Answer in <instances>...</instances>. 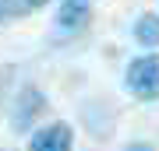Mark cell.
I'll list each match as a JSON object with an SVG mask.
<instances>
[{"label":"cell","instance_id":"cell-8","mask_svg":"<svg viewBox=\"0 0 159 151\" xmlns=\"http://www.w3.org/2000/svg\"><path fill=\"white\" fill-rule=\"evenodd\" d=\"M43 4H50V0H25V7H43Z\"/></svg>","mask_w":159,"mask_h":151},{"label":"cell","instance_id":"cell-4","mask_svg":"<svg viewBox=\"0 0 159 151\" xmlns=\"http://www.w3.org/2000/svg\"><path fill=\"white\" fill-rule=\"evenodd\" d=\"M92 18V0H64L60 4V14H57V25L64 32H78L85 28Z\"/></svg>","mask_w":159,"mask_h":151},{"label":"cell","instance_id":"cell-5","mask_svg":"<svg viewBox=\"0 0 159 151\" xmlns=\"http://www.w3.org/2000/svg\"><path fill=\"white\" fill-rule=\"evenodd\" d=\"M134 39L142 42L145 49H156V46H159V14H152V11L138 14V21H134Z\"/></svg>","mask_w":159,"mask_h":151},{"label":"cell","instance_id":"cell-3","mask_svg":"<svg viewBox=\"0 0 159 151\" xmlns=\"http://www.w3.org/2000/svg\"><path fill=\"white\" fill-rule=\"evenodd\" d=\"M43 109H46V95L39 88H25L21 95H18V102H14V127L18 130H29L32 120L39 116Z\"/></svg>","mask_w":159,"mask_h":151},{"label":"cell","instance_id":"cell-7","mask_svg":"<svg viewBox=\"0 0 159 151\" xmlns=\"http://www.w3.org/2000/svg\"><path fill=\"white\" fill-rule=\"evenodd\" d=\"M7 14H11V0H0V25L7 21Z\"/></svg>","mask_w":159,"mask_h":151},{"label":"cell","instance_id":"cell-2","mask_svg":"<svg viewBox=\"0 0 159 151\" xmlns=\"http://www.w3.org/2000/svg\"><path fill=\"white\" fill-rule=\"evenodd\" d=\"M29 151H74V127L64 120H53V123L32 130Z\"/></svg>","mask_w":159,"mask_h":151},{"label":"cell","instance_id":"cell-6","mask_svg":"<svg viewBox=\"0 0 159 151\" xmlns=\"http://www.w3.org/2000/svg\"><path fill=\"white\" fill-rule=\"evenodd\" d=\"M124 151H156L152 144H145V141H134V144H127Z\"/></svg>","mask_w":159,"mask_h":151},{"label":"cell","instance_id":"cell-1","mask_svg":"<svg viewBox=\"0 0 159 151\" xmlns=\"http://www.w3.org/2000/svg\"><path fill=\"white\" fill-rule=\"evenodd\" d=\"M127 91L142 102H152L159 99V53H145V56H134L127 63Z\"/></svg>","mask_w":159,"mask_h":151}]
</instances>
